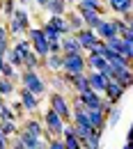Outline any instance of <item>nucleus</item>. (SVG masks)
Segmentation results:
<instances>
[{
	"instance_id": "nucleus-1",
	"label": "nucleus",
	"mask_w": 133,
	"mask_h": 149,
	"mask_svg": "<svg viewBox=\"0 0 133 149\" xmlns=\"http://www.w3.org/2000/svg\"><path fill=\"white\" fill-rule=\"evenodd\" d=\"M87 71V62L83 53H62V74L64 76H76Z\"/></svg>"
},
{
	"instance_id": "nucleus-2",
	"label": "nucleus",
	"mask_w": 133,
	"mask_h": 149,
	"mask_svg": "<svg viewBox=\"0 0 133 149\" xmlns=\"http://www.w3.org/2000/svg\"><path fill=\"white\" fill-rule=\"evenodd\" d=\"M21 83H23V87H28L37 99H41V96L46 94V80H44L37 71H32V69H23V74H21Z\"/></svg>"
},
{
	"instance_id": "nucleus-3",
	"label": "nucleus",
	"mask_w": 133,
	"mask_h": 149,
	"mask_svg": "<svg viewBox=\"0 0 133 149\" xmlns=\"http://www.w3.org/2000/svg\"><path fill=\"white\" fill-rule=\"evenodd\" d=\"M48 101H51V108H53V110L69 124L71 117H74V108H71V103L67 101V96H64L62 92H53L51 96H48Z\"/></svg>"
},
{
	"instance_id": "nucleus-4",
	"label": "nucleus",
	"mask_w": 133,
	"mask_h": 149,
	"mask_svg": "<svg viewBox=\"0 0 133 149\" xmlns=\"http://www.w3.org/2000/svg\"><path fill=\"white\" fill-rule=\"evenodd\" d=\"M64 126H67V122H64V119L53 110V108H48V110L44 112V129H46L48 135L60 138V135H62V131H64Z\"/></svg>"
},
{
	"instance_id": "nucleus-5",
	"label": "nucleus",
	"mask_w": 133,
	"mask_h": 149,
	"mask_svg": "<svg viewBox=\"0 0 133 149\" xmlns=\"http://www.w3.org/2000/svg\"><path fill=\"white\" fill-rule=\"evenodd\" d=\"M28 39H30V44H32V51L37 53L41 60L48 55L51 51H48V39L44 37V32H41V28H28Z\"/></svg>"
},
{
	"instance_id": "nucleus-6",
	"label": "nucleus",
	"mask_w": 133,
	"mask_h": 149,
	"mask_svg": "<svg viewBox=\"0 0 133 149\" xmlns=\"http://www.w3.org/2000/svg\"><path fill=\"white\" fill-rule=\"evenodd\" d=\"M74 99H78L85 108H101V101H103V94L101 92H94L92 87L90 90H85V92H80V94H76Z\"/></svg>"
},
{
	"instance_id": "nucleus-7",
	"label": "nucleus",
	"mask_w": 133,
	"mask_h": 149,
	"mask_svg": "<svg viewBox=\"0 0 133 149\" xmlns=\"http://www.w3.org/2000/svg\"><path fill=\"white\" fill-rule=\"evenodd\" d=\"M76 12L83 16V23H85V28H92V30H96V25L101 23V12H96V9H87V7H80L76 2Z\"/></svg>"
},
{
	"instance_id": "nucleus-8",
	"label": "nucleus",
	"mask_w": 133,
	"mask_h": 149,
	"mask_svg": "<svg viewBox=\"0 0 133 149\" xmlns=\"http://www.w3.org/2000/svg\"><path fill=\"white\" fill-rule=\"evenodd\" d=\"M19 101H21V106H23V110H25V112H30V115H32V112H37L39 99L30 92L28 87H21V90H19Z\"/></svg>"
},
{
	"instance_id": "nucleus-9",
	"label": "nucleus",
	"mask_w": 133,
	"mask_h": 149,
	"mask_svg": "<svg viewBox=\"0 0 133 149\" xmlns=\"http://www.w3.org/2000/svg\"><path fill=\"white\" fill-rule=\"evenodd\" d=\"M74 37L78 39V44H80L83 51H90L96 41H99V37H96V32L92 30V28H83V30H78V32H74Z\"/></svg>"
},
{
	"instance_id": "nucleus-10",
	"label": "nucleus",
	"mask_w": 133,
	"mask_h": 149,
	"mask_svg": "<svg viewBox=\"0 0 133 149\" xmlns=\"http://www.w3.org/2000/svg\"><path fill=\"white\" fill-rule=\"evenodd\" d=\"M94 32H96V37L103 39V41H106V39H110V37H117V35H119V32H117V28H115V21H113V19H101V23L96 25Z\"/></svg>"
},
{
	"instance_id": "nucleus-11",
	"label": "nucleus",
	"mask_w": 133,
	"mask_h": 149,
	"mask_svg": "<svg viewBox=\"0 0 133 149\" xmlns=\"http://www.w3.org/2000/svg\"><path fill=\"white\" fill-rule=\"evenodd\" d=\"M124 92H126V87H124L122 83H117L115 78H110V80H108V85H106V92H103V96H108L115 106H117V101L124 96Z\"/></svg>"
},
{
	"instance_id": "nucleus-12",
	"label": "nucleus",
	"mask_w": 133,
	"mask_h": 149,
	"mask_svg": "<svg viewBox=\"0 0 133 149\" xmlns=\"http://www.w3.org/2000/svg\"><path fill=\"white\" fill-rule=\"evenodd\" d=\"M67 83L71 85V90L76 94L85 92V90H90V80H87V71L85 74H76V76H67Z\"/></svg>"
},
{
	"instance_id": "nucleus-13",
	"label": "nucleus",
	"mask_w": 133,
	"mask_h": 149,
	"mask_svg": "<svg viewBox=\"0 0 133 149\" xmlns=\"http://www.w3.org/2000/svg\"><path fill=\"white\" fill-rule=\"evenodd\" d=\"M87 117H90V124L94 126L96 131H106V112L101 108H87Z\"/></svg>"
},
{
	"instance_id": "nucleus-14",
	"label": "nucleus",
	"mask_w": 133,
	"mask_h": 149,
	"mask_svg": "<svg viewBox=\"0 0 133 149\" xmlns=\"http://www.w3.org/2000/svg\"><path fill=\"white\" fill-rule=\"evenodd\" d=\"M48 25H53L57 32L64 37V35H71V28H69V21L64 14H51V19H48Z\"/></svg>"
},
{
	"instance_id": "nucleus-15",
	"label": "nucleus",
	"mask_w": 133,
	"mask_h": 149,
	"mask_svg": "<svg viewBox=\"0 0 133 149\" xmlns=\"http://www.w3.org/2000/svg\"><path fill=\"white\" fill-rule=\"evenodd\" d=\"M87 80H90V87L94 90V92H106V85H108V80L110 78H106V76L101 74V71H90L87 74Z\"/></svg>"
},
{
	"instance_id": "nucleus-16",
	"label": "nucleus",
	"mask_w": 133,
	"mask_h": 149,
	"mask_svg": "<svg viewBox=\"0 0 133 149\" xmlns=\"http://www.w3.org/2000/svg\"><path fill=\"white\" fill-rule=\"evenodd\" d=\"M21 129L25 131V133H30V135H35V138H46V129H44V124L39 122V119H28V122H23V126Z\"/></svg>"
},
{
	"instance_id": "nucleus-17",
	"label": "nucleus",
	"mask_w": 133,
	"mask_h": 149,
	"mask_svg": "<svg viewBox=\"0 0 133 149\" xmlns=\"http://www.w3.org/2000/svg\"><path fill=\"white\" fill-rule=\"evenodd\" d=\"M60 48H62V53H83L78 39L71 37V35H64V37L60 39Z\"/></svg>"
},
{
	"instance_id": "nucleus-18",
	"label": "nucleus",
	"mask_w": 133,
	"mask_h": 149,
	"mask_svg": "<svg viewBox=\"0 0 133 149\" xmlns=\"http://www.w3.org/2000/svg\"><path fill=\"white\" fill-rule=\"evenodd\" d=\"M44 64H46V69L51 71V74H55V71H62V53H48V55L41 60Z\"/></svg>"
},
{
	"instance_id": "nucleus-19",
	"label": "nucleus",
	"mask_w": 133,
	"mask_h": 149,
	"mask_svg": "<svg viewBox=\"0 0 133 149\" xmlns=\"http://www.w3.org/2000/svg\"><path fill=\"white\" fill-rule=\"evenodd\" d=\"M108 2V9H113L117 14H129L133 12V0H106Z\"/></svg>"
},
{
	"instance_id": "nucleus-20",
	"label": "nucleus",
	"mask_w": 133,
	"mask_h": 149,
	"mask_svg": "<svg viewBox=\"0 0 133 149\" xmlns=\"http://www.w3.org/2000/svg\"><path fill=\"white\" fill-rule=\"evenodd\" d=\"M85 62H87V69H90V71H103L106 64H108V60L103 55H90V53L85 57Z\"/></svg>"
},
{
	"instance_id": "nucleus-21",
	"label": "nucleus",
	"mask_w": 133,
	"mask_h": 149,
	"mask_svg": "<svg viewBox=\"0 0 133 149\" xmlns=\"http://www.w3.org/2000/svg\"><path fill=\"white\" fill-rule=\"evenodd\" d=\"M23 57H25V53H21L16 46H12V48L5 53V60H7L9 64H14L16 69H23Z\"/></svg>"
},
{
	"instance_id": "nucleus-22",
	"label": "nucleus",
	"mask_w": 133,
	"mask_h": 149,
	"mask_svg": "<svg viewBox=\"0 0 133 149\" xmlns=\"http://www.w3.org/2000/svg\"><path fill=\"white\" fill-rule=\"evenodd\" d=\"M39 67H41V57H39L35 51H28L25 57H23V69H32V71H37Z\"/></svg>"
},
{
	"instance_id": "nucleus-23",
	"label": "nucleus",
	"mask_w": 133,
	"mask_h": 149,
	"mask_svg": "<svg viewBox=\"0 0 133 149\" xmlns=\"http://www.w3.org/2000/svg\"><path fill=\"white\" fill-rule=\"evenodd\" d=\"M14 92H16V80L0 76V94H2V96H12Z\"/></svg>"
},
{
	"instance_id": "nucleus-24",
	"label": "nucleus",
	"mask_w": 133,
	"mask_h": 149,
	"mask_svg": "<svg viewBox=\"0 0 133 149\" xmlns=\"http://www.w3.org/2000/svg\"><path fill=\"white\" fill-rule=\"evenodd\" d=\"M115 80H117V83H122V85L129 90V87L133 85V67H129V69H122L119 74L115 76Z\"/></svg>"
},
{
	"instance_id": "nucleus-25",
	"label": "nucleus",
	"mask_w": 133,
	"mask_h": 149,
	"mask_svg": "<svg viewBox=\"0 0 133 149\" xmlns=\"http://www.w3.org/2000/svg\"><path fill=\"white\" fill-rule=\"evenodd\" d=\"M16 119H19V115L14 112L12 106H7V103L0 106V122H16Z\"/></svg>"
},
{
	"instance_id": "nucleus-26",
	"label": "nucleus",
	"mask_w": 133,
	"mask_h": 149,
	"mask_svg": "<svg viewBox=\"0 0 133 149\" xmlns=\"http://www.w3.org/2000/svg\"><path fill=\"white\" fill-rule=\"evenodd\" d=\"M44 9H48L51 14H64L67 12V2L64 0H48Z\"/></svg>"
},
{
	"instance_id": "nucleus-27",
	"label": "nucleus",
	"mask_w": 133,
	"mask_h": 149,
	"mask_svg": "<svg viewBox=\"0 0 133 149\" xmlns=\"http://www.w3.org/2000/svg\"><path fill=\"white\" fill-rule=\"evenodd\" d=\"M119 119H122V110H119L117 106H113V110L106 115V126H108V129H115V126L119 124Z\"/></svg>"
},
{
	"instance_id": "nucleus-28",
	"label": "nucleus",
	"mask_w": 133,
	"mask_h": 149,
	"mask_svg": "<svg viewBox=\"0 0 133 149\" xmlns=\"http://www.w3.org/2000/svg\"><path fill=\"white\" fill-rule=\"evenodd\" d=\"M101 138H103V131H96L94 135H90L83 142V149H101Z\"/></svg>"
},
{
	"instance_id": "nucleus-29",
	"label": "nucleus",
	"mask_w": 133,
	"mask_h": 149,
	"mask_svg": "<svg viewBox=\"0 0 133 149\" xmlns=\"http://www.w3.org/2000/svg\"><path fill=\"white\" fill-rule=\"evenodd\" d=\"M41 32H44V37L48 39V44H53V41H60V39H62V35L57 32L53 25H48V23H44V25H41Z\"/></svg>"
},
{
	"instance_id": "nucleus-30",
	"label": "nucleus",
	"mask_w": 133,
	"mask_h": 149,
	"mask_svg": "<svg viewBox=\"0 0 133 149\" xmlns=\"http://www.w3.org/2000/svg\"><path fill=\"white\" fill-rule=\"evenodd\" d=\"M9 19H14L21 28H23V30H28V28H30V19H28V12H25V9H16Z\"/></svg>"
},
{
	"instance_id": "nucleus-31",
	"label": "nucleus",
	"mask_w": 133,
	"mask_h": 149,
	"mask_svg": "<svg viewBox=\"0 0 133 149\" xmlns=\"http://www.w3.org/2000/svg\"><path fill=\"white\" fill-rule=\"evenodd\" d=\"M0 131H2V135L14 138V135L19 133V124H16V122H0Z\"/></svg>"
},
{
	"instance_id": "nucleus-32",
	"label": "nucleus",
	"mask_w": 133,
	"mask_h": 149,
	"mask_svg": "<svg viewBox=\"0 0 133 149\" xmlns=\"http://www.w3.org/2000/svg\"><path fill=\"white\" fill-rule=\"evenodd\" d=\"M67 21H69L71 32H78V30H83V28H85V23H83V16H80V14H69Z\"/></svg>"
},
{
	"instance_id": "nucleus-33",
	"label": "nucleus",
	"mask_w": 133,
	"mask_h": 149,
	"mask_svg": "<svg viewBox=\"0 0 133 149\" xmlns=\"http://www.w3.org/2000/svg\"><path fill=\"white\" fill-rule=\"evenodd\" d=\"M0 76H5V78H12V80H16V67H14V64H9V62L5 60V64H2V69H0Z\"/></svg>"
},
{
	"instance_id": "nucleus-34",
	"label": "nucleus",
	"mask_w": 133,
	"mask_h": 149,
	"mask_svg": "<svg viewBox=\"0 0 133 149\" xmlns=\"http://www.w3.org/2000/svg\"><path fill=\"white\" fill-rule=\"evenodd\" d=\"M80 7H87V9H96V12H103L101 7V0H78Z\"/></svg>"
},
{
	"instance_id": "nucleus-35",
	"label": "nucleus",
	"mask_w": 133,
	"mask_h": 149,
	"mask_svg": "<svg viewBox=\"0 0 133 149\" xmlns=\"http://www.w3.org/2000/svg\"><path fill=\"white\" fill-rule=\"evenodd\" d=\"M0 9H2L7 16H12V14L16 12V0H5V2L0 5Z\"/></svg>"
},
{
	"instance_id": "nucleus-36",
	"label": "nucleus",
	"mask_w": 133,
	"mask_h": 149,
	"mask_svg": "<svg viewBox=\"0 0 133 149\" xmlns=\"http://www.w3.org/2000/svg\"><path fill=\"white\" fill-rule=\"evenodd\" d=\"M103 51H106V41H103V39H99V41H96L87 53H90V55H103Z\"/></svg>"
},
{
	"instance_id": "nucleus-37",
	"label": "nucleus",
	"mask_w": 133,
	"mask_h": 149,
	"mask_svg": "<svg viewBox=\"0 0 133 149\" xmlns=\"http://www.w3.org/2000/svg\"><path fill=\"white\" fill-rule=\"evenodd\" d=\"M46 149H67V147H64V140L62 138H51L46 142Z\"/></svg>"
},
{
	"instance_id": "nucleus-38",
	"label": "nucleus",
	"mask_w": 133,
	"mask_h": 149,
	"mask_svg": "<svg viewBox=\"0 0 133 149\" xmlns=\"http://www.w3.org/2000/svg\"><path fill=\"white\" fill-rule=\"evenodd\" d=\"M113 21H115V28H117V32H119V35H124V32L129 30V23L124 21V16H122V19H113Z\"/></svg>"
},
{
	"instance_id": "nucleus-39",
	"label": "nucleus",
	"mask_w": 133,
	"mask_h": 149,
	"mask_svg": "<svg viewBox=\"0 0 133 149\" xmlns=\"http://www.w3.org/2000/svg\"><path fill=\"white\" fill-rule=\"evenodd\" d=\"M9 145H12V140H9L7 135L0 133V149H9Z\"/></svg>"
},
{
	"instance_id": "nucleus-40",
	"label": "nucleus",
	"mask_w": 133,
	"mask_h": 149,
	"mask_svg": "<svg viewBox=\"0 0 133 149\" xmlns=\"http://www.w3.org/2000/svg\"><path fill=\"white\" fill-rule=\"evenodd\" d=\"M12 108H14V112H16V115H21V112H23V106H21V101H14V103H12Z\"/></svg>"
},
{
	"instance_id": "nucleus-41",
	"label": "nucleus",
	"mask_w": 133,
	"mask_h": 149,
	"mask_svg": "<svg viewBox=\"0 0 133 149\" xmlns=\"http://www.w3.org/2000/svg\"><path fill=\"white\" fill-rule=\"evenodd\" d=\"M32 2H35L37 7H46V2H48V0H32Z\"/></svg>"
},
{
	"instance_id": "nucleus-42",
	"label": "nucleus",
	"mask_w": 133,
	"mask_h": 149,
	"mask_svg": "<svg viewBox=\"0 0 133 149\" xmlns=\"http://www.w3.org/2000/svg\"><path fill=\"white\" fill-rule=\"evenodd\" d=\"M2 64H5V55L0 53V69H2Z\"/></svg>"
},
{
	"instance_id": "nucleus-43",
	"label": "nucleus",
	"mask_w": 133,
	"mask_h": 149,
	"mask_svg": "<svg viewBox=\"0 0 133 149\" xmlns=\"http://www.w3.org/2000/svg\"><path fill=\"white\" fill-rule=\"evenodd\" d=\"M16 2H21V5H28V2H32V0H16Z\"/></svg>"
},
{
	"instance_id": "nucleus-44",
	"label": "nucleus",
	"mask_w": 133,
	"mask_h": 149,
	"mask_svg": "<svg viewBox=\"0 0 133 149\" xmlns=\"http://www.w3.org/2000/svg\"><path fill=\"white\" fill-rule=\"evenodd\" d=\"M2 103H5V96H2V94H0V106H2Z\"/></svg>"
},
{
	"instance_id": "nucleus-45",
	"label": "nucleus",
	"mask_w": 133,
	"mask_h": 149,
	"mask_svg": "<svg viewBox=\"0 0 133 149\" xmlns=\"http://www.w3.org/2000/svg\"><path fill=\"white\" fill-rule=\"evenodd\" d=\"M64 2H67V5H71V2H78V0H64Z\"/></svg>"
},
{
	"instance_id": "nucleus-46",
	"label": "nucleus",
	"mask_w": 133,
	"mask_h": 149,
	"mask_svg": "<svg viewBox=\"0 0 133 149\" xmlns=\"http://www.w3.org/2000/svg\"><path fill=\"white\" fill-rule=\"evenodd\" d=\"M122 149H131V145H129V142H126V145H124V147H122Z\"/></svg>"
},
{
	"instance_id": "nucleus-47",
	"label": "nucleus",
	"mask_w": 133,
	"mask_h": 149,
	"mask_svg": "<svg viewBox=\"0 0 133 149\" xmlns=\"http://www.w3.org/2000/svg\"><path fill=\"white\" fill-rule=\"evenodd\" d=\"M30 149H44V147H30Z\"/></svg>"
},
{
	"instance_id": "nucleus-48",
	"label": "nucleus",
	"mask_w": 133,
	"mask_h": 149,
	"mask_svg": "<svg viewBox=\"0 0 133 149\" xmlns=\"http://www.w3.org/2000/svg\"><path fill=\"white\" fill-rule=\"evenodd\" d=\"M0 133H2V131H0Z\"/></svg>"
}]
</instances>
